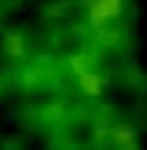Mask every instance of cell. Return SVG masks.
Listing matches in <instances>:
<instances>
[{
  "mask_svg": "<svg viewBox=\"0 0 147 150\" xmlns=\"http://www.w3.org/2000/svg\"><path fill=\"white\" fill-rule=\"evenodd\" d=\"M124 18V0H87V23L92 32H112Z\"/></svg>",
  "mask_w": 147,
  "mask_h": 150,
  "instance_id": "6da1fadb",
  "label": "cell"
},
{
  "mask_svg": "<svg viewBox=\"0 0 147 150\" xmlns=\"http://www.w3.org/2000/svg\"><path fill=\"white\" fill-rule=\"evenodd\" d=\"M72 75H75V81H78V87H81V93L92 95V98H98V95L104 93V75L95 69V64L75 58L72 61Z\"/></svg>",
  "mask_w": 147,
  "mask_h": 150,
  "instance_id": "7a4b0ae2",
  "label": "cell"
}]
</instances>
